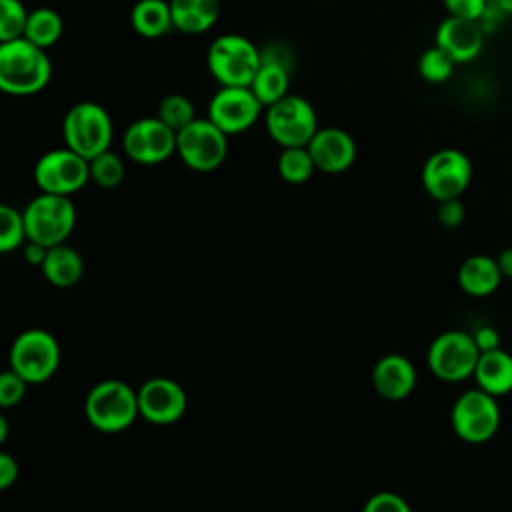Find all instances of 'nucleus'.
Here are the masks:
<instances>
[{
	"label": "nucleus",
	"mask_w": 512,
	"mask_h": 512,
	"mask_svg": "<svg viewBox=\"0 0 512 512\" xmlns=\"http://www.w3.org/2000/svg\"><path fill=\"white\" fill-rule=\"evenodd\" d=\"M52 60L48 50L26 38L0 42V88L12 96H32L48 86Z\"/></svg>",
	"instance_id": "obj_1"
},
{
	"label": "nucleus",
	"mask_w": 512,
	"mask_h": 512,
	"mask_svg": "<svg viewBox=\"0 0 512 512\" xmlns=\"http://www.w3.org/2000/svg\"><path fill=\"white\" fill-rule=\"evenodd\" d=\"M206 64L220 86H250L262 64V52L250 38L226 32L208 46Z\"/></svg>",
	"instance_id": "obj_2"
},
{
	"label": "nucleus",
	"mask_w": 512,
	"mask_h": 512,
	"mask_svg": "<svg viewBox=\"0 0 512 512\" xmlns=\"http://www.w3.org/2000/svg\"><path fill=\"white\" fill-rule=\"evenodd\" d=\"M84 412L96 430L106 434L122 432L140 416L138 390L116 378L102 380L90 388Z\"/></svg>",
	"instance_id": "obj_3"
},
{
	"label": "nucleus",
	"mask_w": 512,
	"mask_h": 512,
	"mask_svg": "<svg viewBox=\"0 0 512 512\" xmlns=\"http://www.w3.org/2000/svg\"><path fill=\"white\" fill-rule=\"evenodd\" d=\"M64 146L72 148L86 160L110 150L114 138V122L104 106L92 100L78 102L68 108L62 120Z\"/></svg>",
	"instance_id": "obj_4"
},
{
	"label": "nucleus",
	"mask_w": 512,
	"mask_h": 512,
	"mask_svg": "<svg viewBox=\"0 0 512 512\" xmlns=\"http://www.w3.org/2000/svg\"><path fill=\"white\" fill-rule=\"evenodd\" d=\"M22 214L28 240L46 248L64 244L76 226V208L70 196L40 192Z\"/></svg>",
	"instance_id": "obj_5"
},
{
	"label": "nucleus",
	"mask_w": 512,
	"mask_h": 512,
	"mask_svg": "<svg viewBox=\"0 0 512 512\" xmlns=\"http://www.w3.org/2000/svg\"><path fill=\"white\" fill-rule=\"evenodd\" d=\"M8 360L10 368L28 384H42L60 366V344L48 330L28 328L14 338Z\"/></svg>",
	"instance_id": "obj_6"
},
{
	"label": "nucleus",
	"mask_w": 512,
	"mask_h": 512,
	"mask_svg": "<svg viewBox=\"0 0 512 512\" xmlns=\"http://www.w3.org/2000/svg\"><path fill=\"white\" fill-rule=\"evenodd\" d=\"M264 126L268 136L280 146H308L316 134L318 116L314 106L298 94H286L264 110Z\"/></svg>",
	"instance_id": "obj_7"
},
{
	"label": "nucleus",
	"mask_w": 512,
	"mask_h": 512,
	"mask_svg": "<svg viewBox=\"0 0 512 512\" xmlns=\"http://www.w3.org/2000/svg\"><path fill=\"white\" fill-rule=\"evenodd\" d=\"M480 350L472 332L446 330L438 334L426 354L430 372L444 382H462L474 376Z\"/></svg>",
	"instance_id": "obj_8"
},
{
	"label": "nucleus",
	"mask_w": 512,
	"mask_h": 512,
	"mask_svg": "<svg viewBox=\"0 0 512 512\" xmlns=\"http://www.w3.org/2000/svg\"><path fill=\"white\" fill-rule=\"evenodd\" d=\"M176 154L194 172H212L228 156V136L208 118H194L176 132Z\"/></svg>",
	"instance_id": "obj_9"
},
{
	"label": "nucleus",
	"mask_w": 512,
	"mask_h": 512,
	"mask_svg": "<svg viewBox=\"0 0 512 512\" xmlns=\"http://www.w3.org/2000/svg\"><path fill=\"white\" fill-rule=\"evenodd\" d=\"M450 422L456 436L468 444L488 442L500 426V408L496 396L478 386L462 392L450 412Z\"/></svg>",
	"instance_id": "obj_10"
},
{
	"label": "nucleus",
	"mask_w": 512,
	"mask_h": 512,
	"mask_svg": "<svg viewBox=\"0 0 512 512\" xmlns=\"http://www.w3.org/2000/svg\"><path fill=\"white\" fill-rule=\"evenodd\" d=\"M472 160L458 148H440L422 166V186L436 202L460 198L472 182Z\"/></svg>",
	"instance_id": "obj_11"
},
{
	"label": "nucleus",
	"mask_w": 512,
	"mask_h": 512,
	"mask_svg": "<svg viewBox=\"0 0 512 512\" xmlns=\"http://www.w3.org/2000/svg\"><path fill=\"white\" fill-rule=\"evenodd\" d=\"M90 180V160L72 148H54L42 154L34 166V182L40 192L72 196Z\"/></svg>",
	"instance_id": "obj_12"
},
{
	"label": "nucleus",
	"mask_w": 512,
	"mask_h": 512,
	"mask_svg": "<svg viewBox=\"0 0 512 512\" xmlns=\"http://www.w3.org/2000/svg\"><path fill=\"white\" fill-rule=\"evenodd\" d=\"M264 110L250 86H220L208 102L206 118L226 136H236L250 130Z\"/></svg>",
	"instance_id": "obj_13"
},
{
	"label": "nucleus",
	"mask_w": 512,
	"mask_h": 512,
	"mask_svg": "<svg viewBox=\"0 0 512 512\" xmlns=\"http://www.w3.org/2000/svg\"><path fill=\"white\" fill-rule=\"evenodd\" d=\"M122 150L128 160L136 164H162L176 154V132L158 116L138 118L126 128L122 136Z\"/></svg>",
	"instance_id": "obj_14"
},
{
	"label": "nucleus",
	"mask_w": 512,
	"mask_h": 512,
	"mask_svg": "<svg viewBox=\"0 0 512 512\" xmlns=\"http://www.w3.org/2000/svg\"><path fill=\"white\" fill-rule=\"evenodd\" d=\"M184 388L166 376H154L138 388V408L140 416L150 424L166 426L182 418L186 410Z\"/></svg>",
	"instance_id": "obj_15"
},
{
	"label": "nucleus",
	"mask_w": 512,
	"mask_h": 512,
	"mask_svg": "<svg viewBox=\"0 0 512 512\" xmlns=\"http://www.w3.org/2000/svg\"><path fill=\"white\" fill-rule=\"evenodd\" d=\"M308 152L316 170L326 174H340L356 160V142L350 132L338 126H320L308 142Z\"/></svg>",
	"instance_id": "obj_16"
},
{
	"label": "nucleus",
	"mask_w": 512,
	"mask_h": 512,
	"mask_svg": "<svg viewBox=\"0 0 512 512\" xmlns=\"http://www.w3.org/2000/svg\"><path fill=\"white\" fill-rule=\"evenodd\" d=\"M434 44L442 48L456 64H466L478 58L484 46V28L480 20L446 16L434 34Z\"/></svg>",
	"instance_id": "obj_17"
},
{
	"label": "nucleus",
	"mask_w": 512,
	"mask_h": 512,
	"mask_svg": "<svg viewBox=\"0 0 512 512\" xmlns=\"http://www.w3.org/2000/svg\"><path fill=\"white\" fill-rule=\"evenodd\" d=\"M372 384L382 398L402 400L416 386V368L402 354H386L372 370Z\"/></svg>",
	"instance_id": "obj_18"
},
{
	"label": "nucleus",
	"mask_w": 512,
	"mask_h": 512,
	"mask_svg": "<svg viewBox=\"0 0 512 512\" xmlns=\"http://www.w3.org/2000/svg\"><path fill=\"white\" fill-rule=\"evenodd\" d=\"M502 278L504 276L500 272L496 258L486 256V254L468 256L458 268L460 288L474 298L490 296L500 286Z\"/></svg>",
	"instance_id": "obj_19"
},
{
	"label": "nucleus",
	"mask_w": 512,
	"mask_h": 512,
	"mask_svg": "<svg viewBox=\"0 0 512 512\" xmlns=\"http://www.w3.org/2000/svg\"><path fill=\"white\" fill-rule=\"evenodd\" d=\"M474 380L480 390L496 398L512 392V354L504 348L480 352Z\"/></svg>",
	"instance_id": "obj_20"
},
{
	"label": "nucleus",
	"mask_w": 512,
	"mask_h": 512,
	"mask_svg": "<svg viewBox=\"0 0 512 512\" xmlns=\"http://www.w3.org/2000/svg\"><path fill=\"white\" fill-rule=\"evenodd\" d=\"M174 28L182 34L208 32L222 10V0H168Z\"/></svg>",
	"instance_id": "obj_21"
},
{
	"label": "nucleus",
	"mask_w": 512,
	"mask_h": 512,
	"mask_svg": "<svg viewBox=\"0 0 512 512\" xmlns=\"http://www.w3.org/2000/svg\"><path fill=\"white\" fill-rule=\"evenodd\" d=\"M40 270L52 286L70 288L80 282V278L84 274V260L78 250H74L72 246H68L64 242V244L48 248L46 260L40 266Z\"/></svg>",
	"instance_id": "obj_22"
},
{
	"label": "nucleus",
	"mask_w": 512,
	"mask_h": 512,
	"mask_svg": "<svg viewBox=\"0 0 512 512\" xmlns=\"http://www.w3.org/2000/svg\"><path fill=\"white\" fill-rule=\"evenodd\" d=\"M130 24L142 38L154 40L174 28L168 0H138L130 12Z\"/></svg>",
	"instance_id": "obj_23"
},
{
	"label": "nucleus",
	"mask_w": 512,
	"mask_h": 512,
	"mask_svg": "<svg viewBox=\"0 0 512 512\" xmlns=\"http://www.w3.org/2000/svg\"><path fill=\"white\" fill-rule=\"evenodd\" d=\"M290 74H292V66L276 62V60L262 58V64H260L258 72L250 82V90L262 102V106L268 108L274 102L282 100L286 94H290L288 92Z\"/></svg>",
	"instance_id": "obj_24"
},
{
	"label": "nucleus",
	"mask_w": 512,
	"mask_h": 512,
	"mask_svg": "<svg viewBox=\"0 0 512 512\" xmlns=\"http://www.w3.org/2000/svg\"><path fill=\"white\" fill-rule=\"evenodd\" d=\"M62 32H64V20L54 8L42 6V8H34L28 14L24 38L30 40L32 44L48 50L60 40Z\"/></svg>",
	"instance_id": "obj_25"
},
{
	"label": "nucleus",
	"mask_w": 512,
	"mask_h": 512,
	"mask_svg": "<svg viewBox=\"0 0 512 512\" xmlns=\"http://www.w3.org/2000/svg\"><path fill=\"white\" fill-rule=\"evenodd\" d=\"M316 164L308 152V146L282 148L278 156V174L288 184H304L314 174Z\"/></svg>",
	"instance_id": "obj_26"
},
{
	"label": "nucleus",
	"mask_w": 512,
	"mask_h": 512,
	"mask_svg": "<svg viewBox=\"0 0 512 512\" xmlns=\"http://www.w3.org/2000/svg\"><path fill=\"white\" fill-rule=\"evenodd\" d=\"M156 116L166 126H170L174 132H178V130H182L184 126H188L196 118V108H194L192 100L186 94L172 92V94H166L160 100Z\"/></svg>",
	"instance_id": "obj_27"
},
{
	"label": "nucleus",
	"mask_w": 512,
	"mask_h": 512,
	"mask_svg": "<svg viewBox=\"0 0 512 512\" xmlns=\"http://www.w3.org/2000/svg\"><path fill=\"white\" fill-rule=\"evenodd\" d=\"M456 62L436 44L424 50L418 58V74L428 84H444L454 74Z\"/></svg>",
	"instance_id": "obj_28"
},
{
	"label": "nucleus",
	"mask_w": 512,
	"mask_h": 512,
	"mask_svg": "<svg viewBox=\"0 0 512 512\" xmlns=\"http://www.w3.org/2000/svg\"><path fill=\"white\" fill-rule=\"evenodd\" d=\"M124 174V160L112 150H106L90 160V180L100 188H116L124 180Z\"/></svg>",
	"instance_id": "obj_29"
},
{
	"label": "nucleus",
	"mask_w": 512,
	"mask_h": 512,
	"mask_svg": "<svg viewBox=\"0 0 512 512\" xmlns=\"http://www.w3.org/2000/svg\"><path fill=\"white\" fill-rule=\"evenodd\" d=\"M26 236L24 214L12 206H0V252L16 250Z\"/></svg>",
	"instance_id": "obj_30"
},
{
	"label": "nucleus",
	"mask_w": 512,
	"mask_h": 512,
	"mask_svg": "<svg viewBox=\"0 0 512 512\" xmlns=\"http://www.w3.org/2000/svg\"><path fill=\"white\" fill-rule=\"evenodd\" d=\"M28 14L22 0H0V42L24 38Z\"/></svg>",
	"instance_id": "obj_31"
},
{
	"label": "nucleus",
	"mask_w": 512,
	"mask_h": 512,
	"mask_svg": "<svg viewBox=\"0 0 512 512\" xmlns=\"http://www.w3.org/2000/svg\"><path fill=\"white\" fill-rule=\"evenodd\" d=\"M26 386L28 382L20 374H16L12 368L2 372L0 374V406L4 408L16 406L24 398Z\"/></svg>",
	"instance_id": "obj_32"
},
{
	"label": "nucleus",
	"mask_w": 512,
	"mask_h": 512,
	"mask_svg": "<svg viewBox=\"0 0 512 512\" xmlns=\"http://www.w3.org/2000/svg\"><path fill=\"white\" fill-rule=\"evenodd\" d=\"M362 512H412V510H410V504L400 494L384 490L370 496Z\"/></svg>",
	"instance_id": "obj_33"
},
{
	"label": "nucleus",
	"mask_w": 512,
	"mask_h": 512,
	"mask_svg": "<svg viewBox=\"0 0 512 512\" xmlns=\"http://www.w3.org/2000/svg\"><path fill=\"white\" fill-rule=\"evenodd\" d=\"M448 16L480 20L486 16L488 0H442Z\"/></svg>",
	"instance_id": "obj_34"
},
{
	"label": "nucleus",
	"mask_w": 512,
	"mask_h": 512,
	"mask_svg": "<svg viewBox=\"0 0 512 512\" xmlns=\"http://www.w3.org/2000/svg\"><path fill=\"white\" fill-rule=\"evenodd\" d=\"M438 222L446 228H456L464 222L466 218V210L464 204L460 202V198H452V200H442L438 202Z\"/></svg>",
	"instance_id": "obj_35"
},
{
	"label": "nucleus",
	"mask_w": 512,
	"mask_h": 512,
	"mask_svg": "<svg viewBox=\"0 0 512 512\" xmlns=\"http://www.w3.org/2000/svg\"><path fill=\"white\" fill-rule=\"evenodd\" d=\"M472 336H474V342H476V346H478L480 352H488V350L502 348V346H500V342H502L500 332H498L496 328L488 326V324H486V326H478V328L472 332Z\"/></svg>",
	"instance_id": "obj_36"
},
{
	"label": "nucleus",
	"mask_w": 512,
	"mask_h": 512,
	"mask_svg": "<svg viewBox=\"0 0 512 512\" xmlns=\"http://www.w3.org/2000/svg\"><path fill=\"white\" fill-rule=\"evenodd\" d=\"M18 478V462L8 454H0V488L8 490Z\"/></svg>",
	"instance_id": "obj_37"
},
{
	"label": "nucleus",
	"mask_w": 512,
	"mask_h": 512,
	"mask_svg": "<svg viewBox=\"0 0 512 512\" xmlns=\"http://www.w3.org/2000/svg\"><path fill=\"white\" fill-rule=\"evenodd\" d=\"M46 254H48V248L38 244V242H30L28 240V244L24 246V260L28 264H32V266L40 268L44 264V260H46Z\"/></svg>",
	"instance_id": "obj_38"
},
{
	"label": "nucleus",
	"mask_w": 512,
	"mask_h": 512,
	"mask_svg": "<svg viewBox=\"0 0 512 512\" xmlns=\"http://www.w3.org/2000/svg\"><path fill=\"white\" fill-rule=\"evenodd\" d=\"M496 262H498V266H500L502 276L512 280V246L504 248V250L496 256Z\"/></svg>",
	"instance_id": "obj_39"
},
{
	"label": "nucleus",
	"mask_w": 512,
	"mask_h": 512,
	"mask_svg": "<svg viewBox=\"0 0 512 512\" xmlns=\"http://www.w3.org/2000/svg\"><path fill=\"white\" fill-rule=\"evenodd\" d=\"M494 4H496V8H498L500 12L512 16V0H494Z\"/></svg>",
	"instance_id": "obj_40"
},
{
	"label": "nucleus",
	"mask_w": 512,
	"mask_h": 512,
	"mask_svg": "<svg viewBox=\"0 0 512 512\" xmlns=\"http://www.w3.org/2000/svg\"><path fill=\"white\" fill-rule=\"evenodd\" d=\"M6 432H8V422L4 416H0V442L6 440Z\"/></svg>",
	"instance_id": "obj_41"
}]
</instances>
